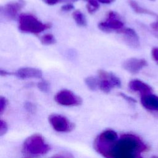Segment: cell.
Returning a JSON list of instances; mask_svg holds the SVG:
<instances>
[{
  "instance_id": "cell-1",
  "label": "cell",
  "mask_w": 158,
  "mask_h": 158,
  "mask_svg": "<svg viewBox=\"0 0 158 158\" xmlns=\"http://www.w3.org/2000/svg\"><path fill=\"white\" fill-rule=\"evenodd\" d=\"M96 150L106 158H143L141 154L147 149L146 145L137 136L127 133L112 142L96 139Z\"/></svg>"
},
{
  "instance_id": "cell-2",
  "label": "cell",
  "mask_w": 158,
  "mask_h": 158,
  "mask_svg": "<svg viewBox=\"0 0 158 158\" xmlns=\"http://www.w3.org/2000/svg\"><path fill=\"white\" fill-rule=\"evenodd\" d=\"M50 27V24L43 23L31 14H22L19 17V28L23 33L37 35Z\"/></svg>"
},
{
  "instance_id": "cell-3",
  "label": "cell",
  "mask_w": 158,
  "mask_h": 158,
  "mask_svg": "<svg viewBox=\"0 0 158 158\" xmlns=\"http://www.w3.org/2000/svg\"><path fill=\"white\" fill-rule=\"evenodd\" d=\"M49 149V145L45 143L43 138L38 134L28 138L23 144L24 151L33 155L46 154Z\"/></svg>"
},
{
  "instance_id": "cell-4",
  "label": "cell",
  "mask_w": 158,
  "mask_h": 158,
  "mask_svg": "<svg viewBox=\"0 0 158 158\" xmlns=\"http://www.w3.org/2000/svg\"><path fill=\"white\" fill-rule=\"evenodd\" d=\"M98 78L99 89L104 93H109L114 88L121 86V80L112 72L100 70L98 71Z\"/></svg>"
},
{
  "instance_id": "cell-5",
  "label": "cell",
  "mask_w": 158,
  "mask_h": 158,
  "mask_svg": "<svg viewBox=\"0 0 158 158\" xmlns=\"http://www.w3.org/2000/svg\"><path fill=\"white\" fill-rule=\"evenodd\" d=\"M98 28L104 32H111L112 31L120 32L124 28V23L115 12L110 11L107 13L106 20L101 22L98 24Z\"/></svg>"
},
{
  "instance_id": "cell-6",
  "label": "cell",
  "mask_w": 158,
  "mask_h": 158,
  "mask_svg": "<svg viewBox=\"0 0 158 158\" xmlns=\"http://www.w3.org/2000/svg\"><path fill=\"white\" fill-rule=\"evenodd\" d=\"M54 99L59 104L65 106H75L81 103V98L69 89H62L55 96Z\"/></svg>"
},
{
  "instance_id": "cell-7",
  "label": "cell",
  "mask_w": 158,
  "mask_h": 158,
  "mask_svg": "<svg viewBox=\"0 0 158 158\" xmlns=\"http://www.w3.org/2000/svg\"><path fill=\"white\" fill-rule=\"evenodd\" d=\"M49 121L52 128L59 132H69L73 129V123L61 115L52 114L49 117Z\"/></svg>"
},
{
  "instance_id": "cell-8",
  "label": "cell",
  "mask_w": 158,
  "mask_h": 158,
  "mask_svg": "<svg viewBox=\"0 0 158 158\" xmlns=\"http://www.w3.org/2000/svg\"><path fill=\"white\" fill-rule=\"evenodd\" d=\"M24 5L25 1L23 0L6 4L1 7V14L8 20H14L17 17Z\"/></svg>"
},
{
  "instance_id": "cell-9",
  "label": "cell",
  "mask_w": 158,
  "mask_h": 158,
  "mask_svg": "<svg viewBox=\"0 0 158 158\" xmlns=\"http://www.w3.org/2000/svg\"><path fill=\"white\" fill-rule=\"evenodd\" d=\"M147 65V62L144 59L131 57L125 60L122 64L123 68L132 74L138 73L143 68Z\"/></svg>"
},
{
  "instance_id": "cell-10",
  "label": "cell",
  "mask_w": 158,
  "mask_h": 158,
  "mask_svg": "<svg viewBox=\"0 0 158 158\" xmlns=\"http://www.w3.org/2000/svg\"><path fill=\"white\" fill-rule=\"evenodd\" d=\"M14 74L17 78L22 80L29 78H41L43 76V72L40 69L31 67L20 68Z\"/></svg>"
},
{
  "instance_id": "cell-11",
  "label": "cell",
  "mask_w": 158,
  "mask_h": 158,
  "mask_svg": "<svg viewBox=\"0 0 158 158\" xmlns=\"http://www.w3.org/2000/svg\"><path fill=\"white\" fill-rule=\"evenodd\" d=\"M141 103L145 109L158 112V96L152 93L141 95Z\"/></svg>"
},
{
  "instance_id": "cell-12",
  "label": "cell",
  "mask_w": 158,
  "mask_h": 158,
  "mask_svg": "<svg viewBox=\"0 0 158 158\" xmlns=\"http://www.w3.org/2000/svg\"><path fill=\"white\" fill-rule=\"evenodd\" d=\"M128 3L131 7V9L138 14H147L149 15L154 16L156 20L151 25V27L156 31H158V14H157L156 12H154L148 9L144 8L141 6H140L137 2H136L134 0H129Z\"/></svg>"
},
{
  "instance_id": "cell-13",
  "label": "cell",
  "mask_w": 158,
  "mask_h": 158,
  "mask_svg": "<svg viewBox=\"0 0 158 158\" xmlns=\"http://www.w3.org/2000/svg\"><path fill=\"white\" fill-rule=\"evenodd\" d=\"M120 32L123 35L124 40L129 46L133 48H138L139 46V36L133 29L124 28Z\"/></svg>"
},
{
  "instance_id": "cell-14",
  "label": "cell",
  "mask_w": 158,
  "mask_h": 158,
  "mask_svg": "<svg viewBox=\"0 0 158 158\" xmlns=\"http://www.w3.org/2000/svg\"><path fill=\"white\" fill-rule=\"evenodd\" d=\"M128 86L131 90L139 92L141 95L152 93V88L149 85L138 79L131 80L129 82Z\"/></svg>"
},
{
  "instance_id": "cell-15",
  "label": "cell",
  "mask_w": 158,
  "mask_h": 158,
  "mask_svg": "<svg viewBox=\"0 0 158 158\" xmlns=\"http://www.w3.org/2000/svg\"><path fill=\"white\" fill-rule=\"evenodd\" d=\"M96 139L104 142H112L118 139V135L114 131L107 130L101 133Z\"/></svg>"
},
{
  "instance_id": "cell-16",
  "label": "cell",
  "mask_w": 158,
  "mask_h": 158,
  "mask_svg": "<svg viewBox=\"0 0 158 158\" xmlns=\"http://www.w3.org/2000/svg\"><path fill=\"white\" fill-rule=\"evenodd\" d=\"M72 17L75 23L80 27H85L87 25V21L85 15L79 10H76L72 13Z\"/></svg>"
},
{
  "instance_id": "cell-17",
  "label": "cell",
  "mask_w": 158,
  "mask_h": 158,
  "mask_svg": "<svg viewBox=\"0 0 158 158\" xmlns=\"http://www.w3.org/2000/svg\"><path fill=\"white\" fill-rule=\"evenodd\" d=\"M85 83L89 89L95 91L99 88V79L98 77L89 76L85 78Z\"/></svg>"
},
{
  "instance_id": "cell-18",
  "label": "cell",
  "mask_w": 158,
  "mask_h": 158,
  "mask_svg": "<svg viewBox=\"0 0 158 158\" xmlns=\"http://www.w3.org/2000/svg\"><path fill=\"white\" fill-rule=\"evenodd\" d=\"M86 2V9L87 10L92 14L96 12L99 7V2L97 0H84Z\"/></svg>"
},
{
  "instance_id": "cell-19",
  "label": "cell",
  "mask_w": 158,
  "mask_h": 158,
  "mask_svg": "<svg viewBox=\"0 0 158 158\" xmlns=\"http://www.w3.org/2000/svg\"><path fill=\"white\" fill-rule=\"evenodd\" d=\"M41 43L44 45H51L56 43V40L54 36L50 33L44 35L40 38Z\"/></svg>"
},
{
  "instance_id": "cell-20",
  "label": "cell",
  "mask_w": 158,
  "mask_h": 158,
  "mask_svg": "<svg viewBox=\"0 0 158 158\" xmlns=\"http://www.w3.org/2000/svg\"><path fill=\"white\" fill-rule=\"evenodd\" d=\"M37 86L38 89L43 92H48L49 89V84L46 81H41L38 83Z\"/></svg>"
},
{
  "instance_id": "cell-21",
  "label": "cell",
  "mask_w": 158,
  "mask_h": 158,
  "mask_svg": "<svg viewBox=\"0 0 158 158\" xmlns=\"http://www.w3.org/2000/svg\"><path fill=\"white\" fill-rule=\"evenodd\" d=\"M74 9V6L72 3H66L61 7V10L63 12H69Z\"/></svg>"
},
{
  "instance_id": "cell-22",
  "label": "cell",
  "mask_w": 158,
  "mask_h": 158,
  "mask_svg": "<svg viewBox=\"0 0 158 158\" xmlns=\"http://www.w3.org/2000/svg\"><path fill=\"white\" fill-rule=\"evenodd\" d=\"M151 56L154 60L158 64V47H154L152 49Z\"/></svg>"
},
{
  "instance_id": "cell-23",
  "label": "cell",
  "mask_w": 158,
  "mask_h": 158,
  "mask_svg": "<svg viewBox=\"0 0 158 158\" xmlns=\"http://www.w3.org/2000/svg\"><path fill=\"white\" fill-rule=\"evenodd\" d=\"M7 105V101L6 99L2 96L1 97L0 99V110H1V113H2L3 112V110L5 109Z\"/></svg>"
},
{
  "instance_id": "cell-24",
  "label": "cell",
  "mask_w": 158,
  "mask_h": 158,
  "mask_svg": "<svg viewBox=\"0 0 158 158\" xmlns=\"http://www.w3.org/2000/svg\"><path fill=\"white\" fill-rule=\"evenodd\" d=\"M120 95L123 99H125V100H127V101L128 102H131V103H135V102H136V100H135V99H133V98H131V97H130V96H129L126 95V94H124V93H120Z\"/></svg>"
},
{
  "instance_id": "cell-25",
  "label": "cell",
  "mask_w": 158,
  "mask_h": 158,
  "mask_svg": "<svg viewBox=\"0 0 158 158\" xmlns=\"http://www.w3.org/2000/svg\"><path fill=\"white\" fill-rule=\"evenodd\" d=\"M44 2L48 5H55L59 2H62V0H44Z\"/></svg>"
},
{
  "instance_id": "cell-26",
  "label": "cell",
  "mask_w": 158,
  "mask_h": 158,
  "mask_svg": "<svg viewBox=\"0 0 158 158\" xmlns=\"http://www.w3.org/2000/svg\"><path fill=\"white\" fill-rule=\"evenodd\" d=\"M7 130V126L5 122H4L2 120L1 121V126H0V132H1V135H2V134H4L6 131Z\"/></svg>"
},
{
  "instance_id": "cell-27",
  "label": "cell",
  "mask_w": 158,
  "mask_h": 158,
  "mask_svg": "<svg viewBox=\"0 0 158 158\" xmlns=\"http://www.w3.org/2000/svg\"><path fill=\"white\" fill-rule=\"evenodd\" d=\"M99 2L102 3V4H111L114 2L115 0H97Z\"/></svg>"
},
{
  "instance_id": "cell-28",
  "label": "cell",
  "mask_w": 158,
  "mask_h": 158,
  "mask_svg": "<svg viewBox=\"0 0 158 158\" xmlns=\"http://www.w3.org/2000/svg\"><path fill=\"white\" fill-rule=\"evenodd\" d=\"M0 74H1V76H7V75H11L12 73L9 72H7V71H6V70H0Z\"/></svg>"
},
{
  "instance_id": "cell-29",
  "label": "cell",
  "mask_w": 158,
  "mask_h": 158,
  "mask_svg": "<svg viewBox=\"0 0 158 158\" xmlns=\"http://www.w3.org/2000/svg\"><path fill=\"white\" fill-rule=\"evenodd\" d=\"M54 158H70L69 157H66V156H59L58 157H56Z\"/></svg>"
},
{
  "instance_id": "cell-30",
  "label": "cell",
  "mask_w": 158,
  "mask_h": 158,
  "mask_svg": "<svg viewBox=\"0 0 158 158\" xmlns=\"http://www.w3.org/2000/svg\"><path fill=\"white\" fill-rule=\"evenodd\" d=\"M155 36H157V37L158 38V34H155Z\"/></svg>"
}]
</instances>
